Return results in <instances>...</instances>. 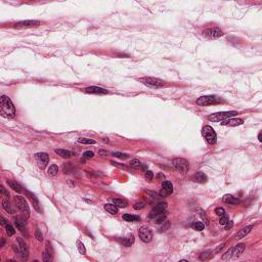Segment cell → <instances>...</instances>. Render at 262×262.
Masks as SVG:
<instances>
[{
  "instance_id": "f35d334b",
  "label": "cell",
  "mask_w": 262,
  "mask_h": 262,
  "mask_svg": "<svg viewBox=\"0 0 262 262\" xmlns=\"http://www.w3.org/2000/svg\"><path fill=\"white\" fill-rule=\"evenodd\" d=\"M5 232H6V234H7L8 236L10 237V236H13V234H14L15 230H14V228H13L12 225L7 224V225L5 226Z\"/></svg>"
},
{
  "instance_id": "9c48e42d",
  "label": "cell",
  "mask_w": 262,
  "mask_h": 262,
  "mask_svg": "<svg viewBox=\"0 0 262 262\" xmlns=\"http://www.w3.org/2000/svg\"><path fill=\"white\" fill-rule=\"evenodd\" d=\"M41 25L39 21H35V20H27V21H21L15 23L13 27L17 29H27V28H33V27H38Z\"/></svg>"
},
{
  "instance_id": "7c38bea8",
  "label": "cell",
  "mask_w": 262,
  "mask_h": 262,
  "mask_svg": "<svg viewBox=\"0 0 262 262\" xmlns=\"http://www.w3.org/2000/svg\"><path fill=\"white\" fill-rule=\"evenodd\" d=\"M173 193V184L170 181H163L162 183V190H160V196L161 197H168Z\"/></svg>"
},
{
  "instance_id": "f546056e",
  "label": "cell",
  "mask_w": 262,
  "mask_h": 262,
  "mask_svg": "<svg viewBox=\"0 0 262 262\" xmlns=\"http://www.w3.org/2000/svg\"><path fill=\"white\" fill-rule=\"evenodd\" d=\"M212 251L211 250H208V251H205V252L201 253V255H200V260L202 261H205V260H208V259H210V257L212 256Z\"/></svg>"
},
{
  "instance_id": "1f68e13d",
  "label": "cell",
  "mask_w": 262,
  "mask_h": 262,
  "mask_svg": "<svg viewBox=\"0 0 262 262\" xmlns=\"http://www.w3.org/2000/svg\"><path fill=\"white\" fill-rule=\"evenodd\" d=\"M130 166L134 169H138V168L141 167V162L137 159H133L132 161L130 162Z\"/></svg>"
},
{
  "instance_id": "8d00e7d4",
  "label": "cell",
  "mask_w": 262,
  "mask_h": 262,
  "mask_svg": "<svg viewBox=\"0 0 262 262\" xmlns=\"http://www.w3.org/2000/svg\"><path fill=\"white\" fill-rule=\"evenodd\" d=\"M170 226H171V223H170V221H168V220H165V221H164V224L161 226V228H160V232H166V230H168V229H169V228H170Z\"/></svg>"
},
{
  "instance_id": "74e56055",
  "label": "cell",
  "mask_w": 262,
  "mask_h": 262,
  "mask_svg": "<svg viewBox=\"0 0 262 262\" xmlns=\"http://www.w3.org/2000/svg\"><path fill=\"white\" fill-rule=\"evenodd\" d=\"M93 156H94L93 152H90V151H87V152H85L83 155H82V158H83V162L85 161V160L91 159V158H93Z\"/></svg>"
},
{
  "instance_id": "836d02e7",
  "label": "cell",
  "mask_w": 262,
  "mask_h": 262,
  "mask_svg": "<svg viewBox=\"0 0 262 262\" xmlns=\"http://www.w3.org/2000/svg\"><path fill=\"white\" fill-rule=\"evenodd\" d=\"M78 143L82 144H95V140L90 138H79Z\"/></svg>"
},
{
  "instance_id": "f5cc1de1",
  "label": "cell",
  "mask_w": 262,
  "mask_h": 262,
  "mask_svg": "<svg viewBox=\"0 0 262 262\" xmlns=\"http://www.w3.org/2000/svg\"><path fill=\"white\" fill-rule=\"evenodd\" d=\"M1 224H2V225H4V226H6V225H7V224H8V223H7V220H6V219L4 218L3 216L1 217Z\"/></svg>"
},
{
  "instance_id": "7bdbcfd3",
  "label": "cell",
  "mask_w": 262,
  "mask_h": 262,
  "mask_svg": "<svg viewBox=\"0 0 262 262\" xmlns=\"http://www.w3.org/2000/svg\"><path fill=\"white\" fill-rule=\"evenodd\" d=\"M35 237H36L38 241L41 242L42 240H43V234H42L41 230H40V228H37L36 232H35Z\"/></svg>"
},
{
  "instance_id": "ee69618b",
  "label": "cell",
  "mask_w": 262,
  "mask_h": 262,
  "mask_svg": "<svg viewBox=\"0 0 262 262\" xmlns=\"http://www.w3.org/2000/svg\"><path fill=\"white\" fill-rule=\"evenodd\" d=\"M113 155H114L115 157H117V158H119V159H127L128 157V155L127 154H122V153H119V152H116V153H113Z\"/></svg>"
},
{
  "instance_id": "5bb4252c",
  "label": "cell",
  "mask_w": 262,
  "mask_h": 262,
  "mask_svg": "<svg viewBox=\"0 0 262 262\" xmlns=\"http://www.w3.org/2000/svg\"><path fill=\"white\" fill-rule=\"evenodd\" d=\"M17 244H19V248H20V252H21V254H20V256L22 257L23 259H26L28 258V248H27V245L26 243L24 242V240L22 239V237H17Z\"/></svg>"
},
{
  "instance_id": "816d5d0a",
  "label": "cell",
  "mask_w": 262,
  "mask_h": 262,
  "mask_svg": "<svg viewBox=\"0 0 262 262\" xmlns=\"http://www.w3.org/2000/svg\"><path fill=\"white\" fill-rule=\"evenodd\" d=\"M0 193H1V195H4V196H6V197H9L8 192H6L5 188H4L3 186H1V187H0Z\"/></svg>"
},
{
  "instance_id": "8992f818",
  "label": "cell",
  "mask_w": 262,
  "mask_h": 262,
  "mask_svg": "<svg viewBox=\"0 0 262 262\" xmlns=\"http://www.w3.org/2000/svg\"><path fill=\"white\" fill-rule=\"evenodd\" d=\"M202 133H203V136L205 137V139L207 140V143L209 144H215L217 141V135L216 132L214 131L211 126H205L202 130Z\"/></svg>"
},
{
  "instance_id": "bcb514c9",
  "label": "cell",
  "mask_w": 262,
  "mask_h": 262,
  "mask_svg": "<svg viewBox=\"0 0 262 262\" xmlns=\"http://www.w3.org/2000/svg\"><path fill=\"white\" fill-rule=\"evenodd\" d=\"M221 218H220V220H219V223L221 224V225H225L226 223H227V221L229 220V219H228V217L226 216L225 214L223 215V216H220Z\"/></svg>"
},
{
  "instance_id": "ffe728a7",
  "label": "cell",
  "mask_w": 262,
  "mask_h": 262,
  "mask_svg": "<svg viewBox=\"0 0 262 262\" xmlns=\"http://www.w3.org/2000/svg\"><path fill=\"white\" fill-rule=\"evenodd\" d=\"M6 183H7V185L9 186L12 190H14V192H17V193H22V192H23V187H22V186L20 185L17 181H13V180H10V179H7V180H6Z\"/></svg>"
},
{
  "instance_id": "d4e9b609",
  "label": "cell",
  "mask_w": 262,
  "mask_h": 262,
  "mask_svg": "<svg viewBox=\"0 0 262 262\" xmlns=\"http://www.w3.org/2000/svg\"><path fill=\"white\" fill-rule=\"evenodd\" d=\"M54 152H55V154H57L59 156H61L62 158H66V159H68V158H70L71 156H72V153H71L70 151H68V150L56 148Z\"/></svg>"
},
{
  "instance_id": "f1b7e54d",
  "label": "cell",
  "mask_w": 262,
  "mask_h": 262,
  "mask_svg": "<svg viewBox=\"0 0 262 262\" xmlns=\"http://www.w3.org/2000/svg\"><path fill=\"white\" fill-rule=\"evenodd\" d=\"M123 219L125 221H128V222H132V221H136L139 220L140 217L136 216V215H131V214H124L123 215Z\"/></svg>"
},
{
  "instance_id": "d6a6232c",
  "label": "cell",
  "mask_w": 262,
  "mask_h": 262,
  "mask_svg": "<svg viewBox=\"0 0 262 262\" xmlns=\"http://www.w3.org/2000/svg\"><path fill=\"white\" fill-rule=\"evenodd\" d=\"M77 248H78V251H79V253L80 254H82V255H84L86 253V249H85V247H84V245H83V243H82L81 241H77Z\"/></svg>"
},
{
  "instance_id": "484cf974",
  "label": "cell",
  "mask_w": 262,
  "mask_h": 262,
  "mask_svg": "<svg viewBox=\"0 0 262 262\" xmlns=\"http://www.w3.org/2000/svg\"><path fill=\"white\" fill-rule=\"evenodd\" d=\"M114 204L117 206V207H121V208H126L128 206V201L125 199H114L113 200Z\"/></svg>"
},
{
  "instance_id": "52a82bcc",
  "label": "cell",
  "mask_w": 262,
  "mask_h": 262,
  "mask_svg": "<svg viewBox=\"0 0 262 262\" xmlns=\"http://www.w3.org/2000/svg\"><path fill=\"white\" fill-rule=\"evenodd\" d=\"M172 166L181 173H186L188 169H190V163L185 159H182V158H177V159L173 160Z\"/></svg>"
},
{
  "instance_id": "7402d4cb",
  "label": "cell",
  "mask_w": 262,
  "mask_h": 262,
  "mask_svg": "<svg viewBox=\"0 0 262 262\" xmlns=\"http://www.w3.org/2000/svg\"><path fill=\"white\" fill-rule=\"evenodd\" d=\"M252 228H253V225H249V226H246V227H244L243 229H241L239 232V234H237L236 239L237 240H241V239H243V237H245L251 232V229H252Z\"/></svg>"
},
{
  "instance_id": "f907efd6",
  "label": "cell",
  "mask_w": 262,
  "mask_h": 262,
  "mask_svg": "<svg viewBox=\"0 0 262 262\" xmlns=\"http://www.w3.org/2000/svg\"><path fill=\"white\" fill-rule=\"evenodd\" d=\"M232 226H234V222H232V221H229V220H228V221H227V223L225 224V229H226V230L230 229V228H232Z\"/></svg>"
},
{
  "instance_id": "4fadbf2b",
  "label": "cell",
  "mask_w": 262,
  "mask_h": 262,
  "mask_svg": "<svg viewBox=\"0 0 262 262\" xmlns=\"http://www.w3.org/2000/svg\"><path fill=\"white\" fill-rule=\"evenodd\" d=\"M35 158H36L37 162L39 164V167L41 169H44L48 164V162H49V156L46 153H38V154L35 155Z\"/></svg>"
},
{
  "instance_id": "4316f807",
  "label": "cell",
  "mask_w": 262,
  "mask_h": 262,
  "mask_svg": "<svg viewBox=\"0 0 262 262\" xmlns=\"http://www.w3.org/2000/svg\"><path fill=\"white\" fill-rule=\"evenodd\" d=\"M14 225L17 226V229L23 232V230L25 229V220L20 218V217H17V218L14 219Z\"/></svg>"
},
{
  "instance_id": "d590c367",
  "label": "cell",
  "mask_w": 262,
  "mask_h": 262,
  "mask_svg": "<svg viewBox=\"0 0 262 262\" xmlns=\"http://www.w3.org/2000/svg\"><path fill=\"white\" fill-rule=\"evenodd\" d=\"M166 216H167V214H161V215H159V216L158 217H156V218H155V222H156L157 224H160V223H163L164 221L166 220Z\"/></svg>"
},
{
  "instance_id": "83f0119b",
  "label": "cell",
  "mask_w": 262,
  "mask_h": 262,
  "mask_svg": "<svg viewBox=\"0 0 262 262\" xmlns=\"http://www.w3.org/2000/svg\"><path fill=\"white\" fill-rule=\"evenodd\" d=\"M2 208H3L7 213H9V214H12L13 213V210L12 209V206H10V203L8 202V200H6V199L2 200Z\"/></svg>"
},
{
  "instance_id": "ba28073f",
  "label": "cell",
  "mask_w": 262,
  "mask_h": 262,
  "mask_svg": "<svg viewBox=\"0 0 262 262\" xmlns=\"http://www.w3.org/2000/svg\"><path fill=\"white\" fill-rule=\"evenodd\" d=\"M138 236L143 243H150L153 240V232L148 226H141L138 230Z\"/></svg>"
},
{
  "instance_id": "5b68a950",
  "label": "cell",
  "mask_w": 262,
  "mask_h": 262,
  "mask_svg": "<svg viewBox=\"0 0 262 262\" xmlns=\"http://www.w3.org/2000/svg\"><path fill=\"white\" fill-rule=\"evenodd\" d=\"M14 202L15 205H17V209L21 210L23 212L24 216H25V219H28L30 217V208H29V205L27 203V201L24 199L23 197H15L14 198Z\"/></svg>"
},
{
  "instance_id": "c3c4849f",
  "label": "cell",
  "mask_w": 262,
  "mask_h": 262,
  "mask_svg": "<svg viewBox=\"0 0 262 262\" xmlns=\"http://www.w3.org/2000/svg\"><path fill=\"white\" fill-rule=\"evenodd\" d=\"M51 259V255L47 252V251H44L43 253V261H49Z\"/></svg>"
},
{
  "instance_id": "2e32d148",
  "label": "cell",
  "mask_w": 262,
  "mask_h": 262,
  "mask_svg": "<svg viewBox=\"0 0 262 262\" xmlns=\"http://www.w3.org/2000/svg\"><path fill=\"white\" fill-rule=\"evenodd\" d=\"M86 93H90V94H108V90L103 89L101 87H97V86H90V87L85 88Z\"/></svg>"
},
{
  "instance_id": "ab89813d",
  "label": "cell",
  "mask_w": 262,
  "mask_h": 262,
  "mask_svg": "<svg viewBox=\"0 0 262 262\" xmlns=\"http://www.w3.org/2000/svg\"><path fill=\"white\" fill-rule=\"evenodd\" d=\"M232 250H234V248H230L229 250L227 251V252L225 253V254L222 256V260H229L230 258H232Z\"/></svg>"
},
{
  "instance_id": "b9f144b4",
  "label": "cell",
  "mask_w": 262,
  "mask_h": 262,
  "mask_svg": "<svg viewBox=\"0 0 262 262\" xmlns=\"http://www.w3.org/2000/svg\"><path fill=\"white\" fill-rule=\"evenodd\" d=\"M144 207H145V205H144V203H143V202H137V203H135L134 205H133V208H134L135 210H141L143 209Z\"/></svg>"
},
{
  "instance_id": "4dcf8cb0",
  "label": "cell",
  "mask_w": 262,
  "mask_h": 262,
  "mask_svg": "<svg viewBox=\"0 0 262 262\" xmlns=\"http://www.w3.org/2000/svg\"><path fill=\"white\" fill-rule=\"evenodd\" d=\"M57 172H59V167H57L56 165H54V164L48 168V174H49L50 176H55V175L57 174Z\"/></svg>"
},
{
  "instance_id": "ac0fdd59",
  "label": "cell",
  "mask_w": 262,
  "mask_h": 262,
  "mask_svg": "<svg viewBox=\"0 0 262 262\" xmlns=\"http://www.w3.org/2000/svg\"><path fill=\"white\" fill-rule=\"evenodd\" d=\"M221 122H222L221 125H224V126H239L244 123L243 120L237 119V118H234V119L228 118L227 120H223V121H221Z\"/></svg>"
},
{
  "instance_id": "e0dca14e",
  "label": "cell",
  "mask_w": 262,
  "mask_h": 262,
  "mask_svg": "<svg viewBox=\"0 0 262 262\" xmlns=\"http://www.w3.org/2000/svg\"><path fill=\"white\" fill-rule=\"evenodd\" d=\"M25 192H26V196L28 197V199L30 200V202L33 204L35 209L38 211V212H41V207H40L39 201L37 200V198L35 197V195H33L32 193H30L29 190H25Z\"/></svg>"
},
{
  "instance_id": "3957f363",
  "label": "cell",
  "mask_w": 262,
  "mask_h": 262,
  "mask_svg": "<svg viewBox=\"0 0 262 262\" xmlns=\"http://www.w3.org/2000/svg\"><path fill=\"white\" fill-rule=\"evenodd\" d=\"M138 80L139 82H141L144 85L152 88H160L165 85V82L163 80L154 78V77H143V78H139Z\"/></svg>"
},
{
  "instance_id": "603a6c76",
  "label": "cell",
  "mask_w": 262,
  "mask_h": 262,
  "mask_svg": "<svg viewBox=\"0 0 262 262\" xmlns=\"http://www.w3.org/2000/svg\"><path fill=\"white\" fill-rule=\"evenodd\" d=\"M119 242L123 246H125V247H130V246L134 243V236L130 234V236H128V237H126V239H120Z\"/></svg>"
},
{
  "instance_id": "6da1fadb",
  "label": "cell",
  "mask_w": 262,
  "mask_h": 262,
  "mask_svg": "<svg viewBox=\"0 0 262 262\" xmlns=\"http://www.w3.org/2000/svg\"><path fill=\"white\" fill-rule=\"evenodd\" d=\"M0 110H1L2 116L9 119L14 118L15 114H17L12 99L6 95H2L0 98Z\"/></svg>"
},
{
  "instance_id": "f6af8a7d",
  "label": "cell",
  "mask_w": 262,
  "mask_h": 262,
  "mask_svg": "<svg viewBox=\"0 0 262 262\" xmlns=\"http://www.w3.org/2000/svg\"><path fill=\"white\" fill-rule=\"evenodd\" d=\"M200 216H201L202 219H203V220L206 222V225H208V224H209V219H208L207 215L205 214V212H204V211H202V210L200 211Z\"/></svg>"
},
{
  "instance_id": "44dd1931",
  "label": "cell",
  "mask_w": 262,
  "mask_h": 262,
  "mask_svg": "<svg viewBox=\"0 0 262 262\" xmlns=\"http://www.w3.org/2000/svg\"><path fill=\"white\" fill-rule=\"evenodd\" d=\"M222 200H223L224 203L229 204V205H237V204L240 203V200L234 197H232V195H226V196L223 197Z\"/></svg>"
},
{
  "instance_id": "277c9868",
  "label": "cell",
  "mask_w": 262,
  "mask_h": 262,
  "mask_svg": "<svg viewBox=\"0 0 262 262\" xmlns=\"http://www.w3.org/2000/svg\"><path fill=\"white\" fill-rule=\"evenodd\" d=\"M222 99L215 95H205L197 99V105L199 106H211V105H217L220 103Z\"/></svg>"
},
{
  "instance_id": "30bf717a",
  "label": "cell",
  "mask_w": 262,
  "mask_h": 262,
  "mask_svg": "<svg viewBox=\"0 0 262 262\" xmlns=\"http://www.w3.org/2000/svg\"><path fill=\"white\" fill-rule=\"evenodd\" d=\"M166 208H167V204H166V203H160V204H158V205H156L152 209L151 213L148 214V217H150V218H156V217H158L159 215H161V214H163V213H165Z\"/></svg>"
},
{
  "instance_id": "8fae6325",
  "label": "cell",
  "mask_w": 262,
  "mask_h": 262,
  "mask_svg": "<svg viewBox=\"0 0 262 262\" xmlns=\"http://www.w3.org/2000/svg\"><path fill=\"white\" fill-rule=\"evenodd\" d=\"M203 33H204V35H205L206 37H208V38H210V39L219 38V37H221L223 35V32L218 28L207 29V30H205Z\"/></svg>"
},
{
  "instance_id": "cb8c5ba5",
  "label": "cell",
  "mask_w": 262,
  "mask_h": 262,
  "mask_svg": "<svg viewBox=\"0 0 262 262\" xmlns=\"http://www.w3.org/2000/svg\"><path fill=\"white\" fill-rule=\"evenodd\" d=\"M105 209L112 215H116V214H118V212H119L118 207H117L115 204H114V205H113V204H106Z\"/></svg>"
},
{
  "instance_id": "db71d44e",
  "label": "cell",
  "mask_w": 262,
  "mask_h": 262,
  "mask_svg": "<svg viewBox=\"0 0 262 262\" xmlns=\"http://www.w3.org/2000/svg\"><path fill=\"white\" fill-rule=\"evenodd\" d=\"M98 155H101V156H108V153L106 152V151H103V150H99L98 151Z\"/></svg>"
},
{
  "instance_id": "7a4b0ae2",
  "label": "cell",
  "mask_w": 262,
  "mask_h": 262,
  "mask_svg": "<svg viewBox=\"0 0 262 262\" xmlns=\"http://www.w3.org/2000/svg\"><path fill=\"white\" fill-rule=\"evenodd\" d=\"M239 115V113L236 112V111H229V112H218V113H214V114H211L207 117L209 121L212 122H220L223 121V120H226L228 118H232V117H234Z\"/></svg>"
},
{
  "instance_id": "9a60e30c",
  "label": "cell",
  "mask_w": 262,
  "mask_h": 262,
  "mask_svg": "<svg viewBox=\"0 0 262 262\" xmlns=\"http://www.w3.org/2000/svg\"><path fill=\"white\" fill-rule=\"evenodd\" d=\"M192 180L194 181V182H198V183H205V182H207L208 177H207V175H206L205 173L199 171V172L195 173V174L193 175Z\"/></svg>"
},
{
  "instance_id": "d6986e66",
  "label": "cell",
  "mask_w": 262,
  "mask_h": 262,
  "mask_svg": "<svg viewBox=\"0 0 262 262\" xmlns=\"http://www.w3.org/2000/svg\"><path fill=\"white\" fill-rule=\"evenodd\" d=\"M246 248V245L245 244H239L237 246H236V247L234 248V250H232V258L234 259H237V257L241 256V254L244 252V250H245Z\"/></svg>"
},
{
  "instance_id": "60d3db41",
  "label": "cell",
  "mask_w": 262,
  "mask_h": 262,
  "mask_svg": "<svg viewBox=\"0 0 262 262\" xmlns=\"http://www.w3.org/2000/svg\"><path fill=\"white\" fill-rule=\"evenodd\" d=\"M144 178H145L148 181H152L153 178H154V174H153L152 171H151V170L145 171V174H144Z\"/></svg>"
},
{
  "instance_id": "7dc6e473",
  "label": "cell",
  "mask_w": 262,
  "mask_h": 262,
  "mask_svg": "<svg viewBox=\"0 0 262 262\" xmlns=\"http://www.w3.org/2000/svg\"><path fill=\"white\" fill-rule=\"evenodd\" d=\"M215 213H216L218 216H223V215L225 214V211H224L223 208L218 207V208H216V209H215Z\"/></svg>"
},
{
  "instance_id": "e575fe53",
  "label": "cell",
  "mask_w": 262,
  "mask_h": 262,
  "mask_svg": "<svg viewBox=\"0 0 262 262\" xmlns=\"http://www.w3.org/2000/svg\"><path fill=\"white\" fill-rule=\"evenodd\" d=\"M192 226H193V228H194V229L198 230V232H202V230L205 228V225H204L203 223H201V222H195V223H193Z\"/></svg>"
},
{
  "instance_id": "681fc988",
  "label": "cell",
  "mask_w": 262,
  "mask_h": 262,
  "mask_svg": "<svg viewBox=\"0 0 262 262\" xmlns=\"http://www.w3.org/2000/svg\"><path fill=\"white\" fill-rule=\"evenodd\" d=\"M111 164H112L113 166H116V167H119L121 168V169H126V167L124 165H122V164L120 163H117V162H114V161H111Z\"/></svg>"
},
{
  "instance_id": "11a10c76",
  "label": "cell",
  "mask_w": 262,
  "mask_h": 262,
  "mask_svg": "<svg viewBox=\"0 0 262 262\" xmlns=\"http://www.w3.org/2000/svg\"><path fill=\"white\" fill-rule=\"evenodd\" d=\"M258 140L259 141H262V139H261V132H259V134H258Z\"/></svg>"
}]
</instances>
